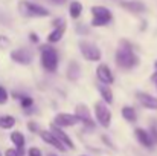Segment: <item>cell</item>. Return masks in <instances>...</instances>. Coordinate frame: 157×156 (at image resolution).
Masks as SVG:
<instances>
[{"label": "cell", "instance_id": "cell-1", "mask_svg": "<svg viewBox=\"0 0 157 156\" xmlns=\"http://www.w3.org/2000/svg\"><path fill=\"white\" fill-rule=\"evenodd\" d=\"M139 63L137 57L133 54V49L128 42H121V48L116 52V64L124 69H131Z\"/></svg>", "mask_w": 157, "mask_h": 156}, {"label": "cell", "instance_id": "cell-2", "mask_svg": "<svg viewBox=\"0 0 157 156\" xmlns=\"http://www.w3.org/2000/svg\"><path fill=\"white\" fill-rule=\"evenodd\" d=\"M20 11L23 15H28V17H48L49 15V9L34 2H20Z\"/></svg>", "mask_w": 157, "mask_h": 156}, {"label": "cell", "instance_id": "cell-3", "mask_svg": "<svg viewBox=\"0 0 157 156\" xmlns=\"http://www.w3.org/2000/svg\"><path fill=\"white\" fill-rule=\"evenodd\" d=\"M92 14H93L92 26H105V25H108L113 20V14L105 6H93L92 8Z\"/></svg>", "mask_w": 157, "mask_h": 156}, {"label": "cell", "instance_id": "cell-4", "mask_svg": "<svg viewBox=\"0 0 157 156\" xmlns=\"http://www.w3.org/2000/svg\"><path fill=\"white\" fill-rule=\"evenodd\" d=\"M41 64L46 70L55 72L56 66H58V55L56 51L49 48V46H43L41 48Z\"/></svg>", "mask_w": 157, "mask_h": 156}, {"label": "cell", "instance_id": "cell-5", "mask_svg": "<svg viewBox=\"0 0 157 156\" xmlns=\"http://www.w3.org/2000/svg\"><path fill=\"white\" fill-rule=\"evenodd\" d=\"M79 51L82 54V57L89 61H99L101 55H102L96 45H93L90 42H86V40L79 42Z\"/></svg>", "mask_w": 157, "mask_h": 156}, {"label": "cell", "instance_id": "cell-6", "mask_svg": "<svg viewBox=\"0 0 157 156\" xmlns=\"http://www.w3.org/2000/svg\"><path fill=\"white\" fill-rule=\"evenodd\" d=\"M95 115H96V119L99 121V124L102 127H108L110 126V121H111V113H110V109L105 106L104 103H96L95 104Z\"/></svg>", "mask_w": 157, "mask_h": 156}, {"label": "cell", "instance_id": "cell-7", "mask_svg": "<svg viewBox=\"0 0 157 156\" xmlns=\"http://www.w3.org/2000/svg\"><path fill=\"white\" fill-rule=\"evenodd\" d=\"M79 119L78 115H70V113H58L53 119V124L58 127H69V126H75Z\"/></svg>", "mask_w": 157, "mask_h": 156}, {"label": "cell", "instance_id": "cell-8", "mask_svg": "<svg viewBox=\"0 0 157 156\" xmlns=\"http://www.w3.org/2000/svg\"><path fill=\"white\" fill-rule=\"evenodd\" d=\"M11 58L15 63L20 64H31L32 63V54L28 49H17V51L11 52Z\"/></svg>", "mask_w": 157, "mask_h": 156}, {"label": "cell", "instance_id": "cell-9", "mask_svg": "<svg viewBox=\"0 0 157 156\" xmlns=\"http://www.w3.org/2000/svg\"><path fill=\"white\" fill-rule=\"evenodd\" d=\"M96 75H98V78L101 80V83H104V84H111V83L114 81L113 72L110 70V67H108L107 64H99V66H98Z\"/></svg>", "mask_w": 157, "mask_h": 156}, {"label": "cell", "instance_id": "cell-10", "mask_svg": "<svg viewBox=\"0 0 157 156\" xmlns=\"http://www.w3.org/2000/svg\"><path fill=\"white\" fill-rule=\"evenodd\" d=\"M137 100L140 101V104L147 109H151V110H157V98L153 95H148L145 92H137L136 94Z\"/></svg>", "mask_w": 157, "mask_h": 156}, {"label": "cell", "instance_id": "cell-11", "mask_svg": "<svg viewBox=\"0 0 157 156\" xmlns=\"http://www.w3.org/2000/svg\"><path fill=\"white\" fill-rule=\"evenodd\" d=\"M51 130H52V133L56 136V139H58L64 147H67V149H73V147H75V146H73V142L70 141V138H69V136H67V135H66V133H64L58 126L52 124V126H51Z\"/></svg>", "mask_w": 157, "mask_h": 156}, {"label": "cell", "instance_id": "cell-12", "mask_svg": "<svg viewBox=\"0 0 157 156\" xmlns=\"http://www.w3.org/2000/svg\"><path fill=\"white\" fill-rule=\"evenodd\" d=\"M40 136L43 138V141L44 142H48V144H51V146H53L55 149H58V150H61V152H64L66 150V147L56 139V136L53 135L52 132H46V130H41L40 132Z\"/></svg>", "mask_w": 157, "mask_h": 156}, {"label": "cell", "instance_id": "cell-13", "mask_svg": "<svg viewBox=\"0 0 157 156\" xmlns=\"http://www.w3.org/2000/svg\"><path fill=\"white\" fill-rule=\"evenodd\" d=\"M121 6H122V8H125V9H128V11H131V12H134V14L144 12V11L147 9V6H145L142 2H137V0H128V2H122V3H121Z\"/></svg>", "mask_w": 157, "mask_h": 156}, {"label": "cell", "instance_id": "cell-14", "mask_svg": "<svg viewBox=\"0 0 157 156\" xmlns=\"http://www.w3.org/2000/svg\"><path fill=\"white\" fill-rule=\"evenodd\" d=\"M76 115L79 116V119H81L86 126H89V127H93V126H95L93 121H92V118H90L89 109H87L84 104H78V106H76Z\"/></svg>", "mask_w": 157, "mask_h": 156}, {"label": "cell", "instance_id": "cell-15", "mask_svg": "<svg viewBox=\"0 0 157 156\" xmlns=\"http://www.w3.org/2000/svg\"><path fill=\"white\" fill-rule=\"evenodd\" d=\"M136 138L139 139V142L142 144V146H145V147H151L153 146V138H151V135L147 132V130H144V129H136Z\"/></svg>", "mask_w": 157, "mask_h": 156}, {"label": "cell", "instance_id": "cell-16", "mask_svg": "<svg viewBox=\"0 0 157 156\" xmlns=\"http://www.w3.org/2000/svg\"><path fill=\"white\" fill-rule=\"evenodd\" d=\"M64 32H66V23H63V25H59V26H56V28L53 29L52 32L48 35V42H49V43H56V42H59L61 37L64 35Z\"/></svg>", "mask_w": 157, "mask_h": 156}, {"label": "cell", "instance_id": "cell-17", "mask_svg": "<svg viewBox=\"0 0 157 156\" xmlns=\"http://www.w3.org/2000/svg\"><path fill=\"white\" fill-rule=\"evenodd\" d=\"M98 90H99V94H101V97H102V100H104L105 104L113 103V94H111V90H110L105 84H99V86H98Z\"/></svg>", "mask_w": 157, "mask_h": 156}, {"label": "cell", "instance_id": "cell-18", "mask_svg": "<svg viewBox=\"0 0 157 156\" xmlns=\"http://www.w3.org/2000/svg\"><path fill=\"white\" fill-rule=\"evenodd\" d=\"M69 14H70L72 18H78L82 14V5H81V2H72L70 6H69Z\"/></svg>", "mask_w": 157, "mask_h": 156}, {"label": "cell", "instance_id": "cell-19", "mask_svg": "<svg viewBox=\"0 0 157 156\" xmlns=\"http://www.w3.org/2000/svg\"><path fill=\"white\" fill-rule=\"evenodd\" d=\"M122 116L127 121L133 122V121H136V110L133 107H130V106H125V107H122Z\"/></svg>", "mask_w": 157, "mask_h": 156}, {"label": "cell", "instance_id": "cell-20", "mask_svg": "<svg viewBox=\"0 0 157 156\" xmlns=\"http://www.w3.org/2000/svg\"><path fill=\"white\" fill-rule=\"evenodd\" d=\"M11 141L17 146L18 150H21L23 146H25V136H23L20 132H14V133H11Z\"/></svg>", "mask_w": 157, "mask_h": 156}, {"label": "cell", "instance_id": "cell-21", "mask_svg": "<svg viewBox=\"0 0 157 156\" xmlns=\"http://www.w3.org/2000/svg\"><path fill=\"white\" fill-rule=\"evenodd\" d=\"M14 124H15L14 116H9V115L0 116V127L2 129H11V127H14Z\"/></svg>", "mask_w": 157, "mask_h": 156}, {"label": "cell", "instance_id": "cell-22", "mask_svg": "<svg viewBox=\"0 0 157 156\" xmlns=\"http://www.w3.org/2000/svg\"><path fill=\"white\" fill-rule=\"evenodd\" d=\"M75 70L78 72V70H79V67H78V64L72 63V64H70V67H69V78H70V80H76V78H78V75H75Z\"/></svg>", "mask_w": 157, "mask_h": 156}, {"label": "cell", "instance_id": "cell-23", "mask_svg": "<svg viewBox=\"0 0 157 156\" xmlns=\"http://www.w3.org/2000/svg\"><path fill=\"white\" fill-rule=\"evenodd\" d=\"M6 101H8V92L5 87L0 86V104H5Z\"/></svg>", "mask_w": 157, "mask_h": 156}, {"label": "cell", "instance_id": "cell-24", "mask_svg": "<svg viewBox=\"0 0 157 156\" xmlns=\"http://www.w3.org/2000/svg\"><path fill=\"white\" fill-rule=\"evenodd\" d=\"M5 156H21V152L18 150V152H15L14 149H9V150H6L5 152Z\"/></svg>", "mask_w": 157, "mask_h": 156}, {"label": "cell", "instance_id": "cell-25", "mask_svg": "<svg viewBox=\"0 0 157 156\" xmlns=\"http://www.w3.org/2000/svg\"><path fill=\"white\" fill-rule=\"evenodd\" d=\"M32 104V98H29V97H23L21 98V106L23 107H29Z\"/></svg>", "mask_w": 157, "mask_h": 156}, {"label": "cell", "instance_id": "cell-26", "mask_svg": "<svg viewBox=\"0 0 157 156\" xmlns=\"http://www.w3.org/2000/svg\"><path fill=\"white\" fill-rule=\"evenodd\" d=\"M6 46H9V40L6 37L0 35V48H6Z\"/></svg>", "mask_w": 157, "mask_h": 156}, {"label": "cell", "instance_id": "cell-27", "mask_svg": "<svg viewBox=\"0 0 157 156\" xmlns=\"http://www.w3.org/2000/svg\"><path fill=\"white\" fill-rule=\"evenodd\" d=\"M28 153H29V156H41V152H40L38 149H35V147H34V149H29Z\"/></svg>", "mask_w": 157, "mask_h": 156}, {"label": "cell", "instance_id": "cell-28", "mask_svg": "<svg viewBox=\"0 0 157 156\" xmlns=\"http://www.w3.org/2000/svg\"><path fill=\"white\" fill-rule=\"evenodd\" d=\"M150 135H151V138H154V141L157 142V127L156 126L151 127V133H150Z\"/></svg>", "mask_w": 157, "mask_h": 156}, {"label": "cell", "instance_id": "cell-29", "mask_svg": "<svg viewBox=\"0 0 157 156\" xmlns=\"http://www.w3.org/2000/svg\"><path fill=\"white\" fill-rule=\"evenodd\" d=\"M29 129H31L32 132H35V130H37V126H35L34 122H29Z\"/></svg>", "mask_w": 157, "mask_h": 156}, {"label": "cell", "instance_id": "cell-30", "mask_svg": "<svg viewBox=\"0 0 157 156\" xmlns=\"http://www.w3.org/2000/svg\"><path fill=\"white\" fill-rule=\"evenodd\" d=\"M31 40H32V42H35V43L38 42V38H37V35H35V34H31Z\"/></svg>", "mask_w": 157, "mask_h": 156}, {"label": "cell", "instance_id": "cell-31", "mask_svg": "<svg viewBox=\"0 0 157 156\" xmlns=\"http://www.w3.org/2000/svg\"><path fill=\"white\" fill-rule=\"evenodd\" d=\"M53 3H58V5H61V3H64L66 0H52Z\"/></svg>", "mask_w": 157, "mask_h": 156}, {"label": "cell", "instance_id": "cell-32", "mask_svg": "<svg viewBox=\"0 0 157 156\" xmlns=\"http://www.w3.org/2000/svg\"><path fill=\"white\" fill-rule=\"evenodd\" d=\"M153 80H154V81H156V83H157V72H156V74H154V75H153Z\"/></svg>", "mask_w": 157, "mask_h": 156}, {"label": "cell", "instance_id": "cell-33", "mask_svg": "<svg viewBox=\"0 0 157 156\" xmlns=\"http://www.w3.org/2000/svg\"><path fill=\"white\" fill-rule=\"evenodd\" d=\"M156 67H157V61H156Z\"/></svg>", "mask_w": 157, "mask_h": 156}, {"label": "cell", "instance_id": "cell-34", "mask_svg": "<svg viewBox=\"0 0 157 156\" xmlns=\"http://www.w3.org/2000/svg\"><path fill=\"white\" fill-rule=\"evenodd\" d=\"M51 156H55V155H51Z\"/></svg>", "mask_w": 157, "mask_h": 156}, {"label": "cell", "instance_id": "cell-35", "mask_svg": "<svg viewBox=\"0 0 157 156\" xmlns=\"http://www.w3.org/2000/svg\"><path fill=\"white\" fill-rule=\"evenodd\" d=\"M0 156H2V155H0Z\"/></svg>", "mask_w": 157, "mask_h": 156}]
</instances>
